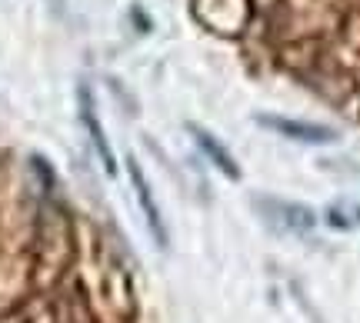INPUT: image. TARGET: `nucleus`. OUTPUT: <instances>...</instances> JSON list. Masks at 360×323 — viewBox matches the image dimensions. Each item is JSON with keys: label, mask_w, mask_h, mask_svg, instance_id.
<instances>
[{"label": "nucleus", "mask_w": 360, "mask_h": 323, "mask_svg": "<svg viewBox=\"0 0 360 323\" xmlns=\"http://www.w3.org/2000/svg\"><path fill=\"white\" fill-rule=\"evenodd\" d=\"M260 127H270L300 143H334L337 130L323 127V124H304V120H290V117H257Z\"/></svg>", "instance_id": "1"}, {"label": "nucleus", "mask_w": 360, "mask_h": 323, "mask_svg": "<svg viewBox=\"0 0 360 323\" xmlns=\"http://www.w3.org/2000/svg\"><path fill=\"white\" fill-rule=\"evenodd\" d=\"M130 170V180H134V190H137V200H141L143 207V217H147V223H150V230H154L157 244L167 246V227H164V217H160V207H157L154 194H150V187H147V177H143V170L137 160H130L127 164Z\"/></svg>", "instance_id": "2"}, {"label": "nucleus", "mask_w": 360, "mask_h": 323, "mask_svg": "<svg viewBox=\"0 0 360 323\" xmlns=\"http://www.w3.org/2000/svg\"><path fill=\"white\" fill-rule=\"evenodd\" d=\"M77 97H80V120H84V127L90 130V140H94V147H97V154H101L103 170H107V173H117L114 150H110V143H107V137H103L101 120H97V114H94V100H90V91H87V87H80Z\"/></svg>", "instance_id": "3"}, {"label": "nucleus", "mask_w": 360, "mask_h": 323, "mask_svg": "<svg viewBox=\"0 0 360 323\" xmlns=\"http://www.w3.org/2000/svg\"><path fill=\"white\" fill-rule=\"evenodd\" d=\"M191 133H193V143L204 150V157L214 164V167L224 170L227 177H240V170H237V164H233L231 150H227V147H224L214 133H207V130H200V127H191Z\"/></svg>", "instance_id": "4"}, {"label": "nucleus", "mask_w": 360, "mask_h": 323, "mask_svg": "<svg viewBox=\"0 0 360 323\" xmlns=\"http://www.w3.org/2000/svg\"><path fill=\"white\" fill-rule=\"evenodd\" d=\"M264 207L274 210V213H281V223L287 230H310L317 220L310 213L307 207H297V204H281V200H264Z\"/></svg>", "instance_id": "5"}, {"label": "nucleus", "mask_w": 360, "mask_h": 323, "mask_svg": "<svg viewBox=\"0 0 360 323\" xmlns=\"http://www.w3.org/2000/svg\"><path fill=\"white\" fill-rule=\"evenodd\" d=\"M350 213H354V220H350L347 227H354V223H357V227H360V207H350Z\"/></svg>", "instance_id": "6"}]
</instances>
